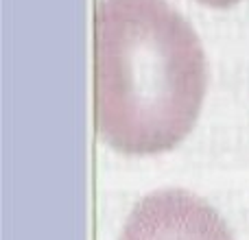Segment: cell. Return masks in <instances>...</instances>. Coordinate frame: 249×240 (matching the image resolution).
I'll use <instances>...</instances> for the list:
<instances>
[{"label":"cell","instance_id":"obj_1","mask_svg":"<svg viewBox=\"0 0 249 240\" xmlns=\"http://www.w3.org/2000/svg\"><path fill=\"white\" fill-rule=\"evenodd\" d=\"M206 57L166 0H99L94 9V116L127 155L177 146L206 96Z\"/></svg>","mask_w":249,"mask_h":240},{"label":"cell","instance_id":"obj_2","mask_svg":"<svg viewBox=\"0 0 249 240\" xmlns=\"http://www.w3.org/2000/svg\"><path fill=\"white\" fill-rule=\"evenodd\" d=\"M121 240H234L228 223L188 190L151 192L131 210Z\"/></svg>","mask_w":249,"mask_h":240},{"label":"cell","instance_id":"obj_3","mask_svg":"<svg viewBox=\"0 0 249 240\" xmlns=\"http://www.w3.org/2000/svg\"><path fill=\"white\" fill-rule=\"evenodd\" d=\"M199 2L208 4V7H216V9H223V7H232V4H236L238 0H199Z\"/></svg>","mask_w":249,"mask_h":240}]
</instances>
